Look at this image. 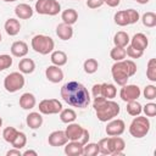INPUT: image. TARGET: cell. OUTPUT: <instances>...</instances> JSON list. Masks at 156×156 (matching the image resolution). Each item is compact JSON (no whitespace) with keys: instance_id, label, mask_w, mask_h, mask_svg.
<instances>
[{"instance_id":"22","label":"cell","mask_w":156,"mask_h":156,"mask_svg":"<svg viewBox=\"0 0 156 156\" xmlns=\"http://www.w3.org/2000/svg\"><path fill=\"white\" fill-rule=\"evenodd\" d=\"M37 104L35 96L32 93H24L20 98V106L23 110H32Z\"/></svg>"},{"instance_id":"23","label":"cell","mask_w":156,"mask_h":156,"mask_svg":"<svg viewBox=\"0 0 156 156\" xmlns=\"http://www.w3.org/2000/svg\"><path fill=\"white\" fill-rule=\"evenodd\" d=\"M26 122H27V126L30 129H38L43 124V117H41L40 112H30L27 116Z\"/></svg>"},{"instance_id":"39","label":"cell","mask_w":156,"mask_h":156,"mask_svg":"<svg viewBox=\"0 0 156 156\" xmlns=\"http://www.w3.org/2000/svg\"><path fill=\"white\" fill-rule=\"evenodd\" d=\"M98 146H99V154L111 155V150H110V146H108V138L100 139L99 143H98Z\"/></svg>"},{"instance_id":"28","label":"cell","mask_w":156,"mask_h":156,"mask_svg":"<svg viewBox=\"0 0 156 156\" xmlns=\"http://www.w3.org/2000/svg\"><path fill=\"white\" fill-rule=\"evenodd\" d=\"M130 41V38L128 35V33L123 32V30H119L115 34L113 37V44L115 46H121V48H126Z\"/></svg>"},{"instance_id":"31","label":"cell","mask_w":156,"mask_h":156,"mask_svg":"<svg viewBox=\"0 0 156 156\" xmlns=\"http://www.w3.org/2000/svg\"><path fill=\"white\" fill-rule=\"evenodd\" d=\"M83 68H84V72L88 73V74H93L98 71L99 68V62L95 60V58H87L83 63Z\"/></svg>"},{"instance_id":"38","label":"cell","mask_w":156,"mask_h":156,"mask_svg":"<svg viewBox=\"0 0 156 156\" xmlns=\"http://www.w3.org/2000/svg\"><path fill=\"white\" fill-rule=\"evenodd\" d=\"M143 95H144V98H145L146 100H150V101L155 100V99H156V87L152 85V84L146 85V87L144 88Z\"/></svg>"},{"instance_id":"46","label":"cell","mask_w":156,"mask_h":156,"mask_svg":"<svg viewBox=\"0 0 156 156\" xmlns=\"http://www.w3.org/2000/svg\"><path fill=\"white\" fill-rule=\"evenodd\" d=\"M28 155H32V156H37L38 152L34 151V150H26L24 152H22V156H28Z\"/></svg>"},{"instance_id":"41","label":"cell","mask_w":156,"mask_h":156,"mask_svg":"<svg viewBox=\"0 0 156 156\" xmlns=\"http://www.w3.org/2000/svg\"><path fill=\"white\" fill-rule=\"evenodd\" d=\"M126 48H127V49H126V54H127V56H129L130 58H139V57H141L143 54H144V51L136 50V49H134L133 46H130L129 44H128Z\"/></svg>"},{"instance_id":"37","label":"cell","mask_w":156,"mask_h":156,"mask_svg":"<svg viewBox=\"0 0 156 156\" xmlns=\"http://www.w3.org/2000/svg\"><path fill=\"white\" fill-rule=\"evenodd\" d=\"M99 154V146L95 143H87L83 146V155L84 156H95Z\"/></svg>"},{"instance_id":"50","label":"cell","mask_w":156,"mask_h":156,"mask_svg":"<svg viewBox=\"0 0 156 156\" xmlns=\"http://www.w3.org/2000/svg\"><path fill=\"white\" fill-rule=\"evenodd\" d=\"M1 39H2V38H1V33H0V43H1Z\"/></svg>"},{"instance_id":"33","label":"cell","mask_w":156,"mask_h":156,"mask_svg":"<svg viewBox=\"0 0 156 156\" xmlns=\"http://www.w3.org/2000/svg\"><path fill=\"white\" fill-rule=\"evenodd\" d=\"M110 56L113 61H122L126 58L127 54H126V48H121V46H115L113 49H111L110 51Z\"/></svg>"},{"instance_id":"1","label":"cell","mask_w":156,"mask_h":156,"mask_svg":"<svg viewBox=\"0 0 156 156\" xmlns=\"http://www.w3.org/2000/svg\"><path fill=\"white\" fill-rule=\"evenodd\" d=\"M60 93L62 100L72 107L85 108L90 104V94L88 89L79 82L71 80L65 83Z\"/></svg>"},{"instance_id":"24","label":"cell","mask_w":156,"mask_h":156,"mask_svg":"<svg viewBox=\"0 0 156 156\" xmlns=\"http://www.w3.org/2000/svg\"><path fill=\"white\" fill-rule=\"evenodd\" d=\"M99 91H100V96H104L105 99H113L117 94L116 87L111 83H101Z\"/></svg>"},{"instance_id":"47","label":"cell","mask_w":156,"mask_h":156,"mask_svg":"<svg viewBox=\"0 0 156 156\" xmlns=\"http://www.w3.org/2000/svg\"><path fill=\"white\" fill-rule=\"evenodd\" d=\"M136 2H139V4H141V5H144V4H147L150 0H135Z\"/></svg>"},{"instance_id":"19","label":"cell","mask_w":156,"mask_h":156,"mask_svg":"<svg viewBox=\"0 0 156 156\" xmlns=\"http://www.w3.org/2000/svg\"><path fill=\"white\" fill-rule=\"evenodd\" d=\"M10 50L15 57H24L28 54V45H27V43H24L22 40H17V41L12 43Z\"/></svg>"},{"instance_id":"30","label":"cell","mask_w":156,"mask_h":156,"mask_svg":"<svg viewBox=\"0 0 156 156\" xmlns=\"http://www.w3.org/2000/svg\"><path fill=\"white\" fill-rule=\"evenodd\" d=\"M127 112L130 116H139L143 112V106L140 102H138L136 100H132L127 102Z\"/></svg>"},{"instance_id":"51","label":"cell","mask_w":156,"mask_h":156,"mask_svg":"<svg viewBox=\"0 0 156 156\" xmlns=\"http://www.w3.org/2000/svg\"><path fill=\"white\" fill-rule=\"evenodd\" d=\"M29 1H33V0H29Z\"/></svg>"},{"instance_id":"36","label":"cell","mask_w":156,"mask_h":156,"mask_svg":"<svg viewBox=\"0 0 156 156\" xmlns=\"http://www.w3.org/2000/svg\"><path fill=\"white\" fill-rule=\"evenodd\" d=\"M17 133H18V130L16 128H13V127H6L2 130V138H4L5 141H7V143L11 144L13 141V139L16 138Z\"/></svg>"},{"instance_id":"48","label":"cell","mask_w":156,"mask_h":156,"mask_svg":"<svg viewBox=\"0 0 156 156\" xmlns=\"http://www.w3.org/2000/svg\"><path fill=\"white\" fill-rule=\"evenodd\" d=\"M2 1H5V2H13V1H16V0H2Z\"/></svg>"},{"instance_id":"7","label":"cell","mask_w":156,"mask_h":156,"mask_svg":"<svg viewBox=\"0 0 156 156\" xmlns=\"http://www.w3.org/2000/svg\"><path fill=\"white\" fill-rule=\"evenodd\" d=\"M139 18H140L139 12L136 10H134V9L118 11L113 16L115 23L117 26H121V27H124V26H128V24H134V23H136L139 21Z\"/></svg>"},{"instance_id":"32","label":"cell","mask_w":156,"mask_h":156,"mask_svg":"<svg viewBox=\"0 0 156 156\" xmlns=\"http://www.w3.org/2000/svg\"><path fill=\"white\" fill-rule=\"evenodd\" d=\"M141 22H143V24H144L145 27H147V28L155 27V26H156V13H155V12H151V11L145 12V13L143 15V17H141Z\"/></svg>"},{"instance_id":"16","label":"cell","mask_w":156,"mask_h":156,"mask_svg":"<svg viewBox=\"0 0 156 156\" xmlns=\"http://www.w3.org/2000/svg\"><path fill=\"white\" fill-rule=\"evenodd\" d=\"M129 43H130L129 45L133 46L134 49L144 51L147 48V45H149V39H147V37L144 33H136V34L133 35V38L130 39Z\"/></svg>"},{"instance_id":"13","label":"cell","mask_w":156,"mask_h":156,"mask_svg":"<svg viewBox=\"0 0 156 156\" xmlns=\"http://www.w3.org/2000/svg\"><path fill=\"white\" fill-rule=\"evenodd\" d=\"M108 146L111 150V155L118 156V155H123L126 143L119 135L118 136H108Z\"/></svg>"},{"instance_id":"2","label":"cell","mask_w":156,"mask_h":156,"mask_svg":"<svg viewBox=\"0 0 156 156\" xmlns=\"http://www.w3.org/2000/svg\"><path fill=\"white\" fill-rule=\"evenodd\" d=\"M93 107L100 122H108L116 118L121 111V107L116 101L112 99H105L104 96L94 98Z\"/></svg>"},{"instance_id":"52","label":"cell","mask_w":156,"mask_h":156,"mask_svg":"<svg viewBox=\"0 0 156 156\" xmlns=\"http://www.w3.org/2000/svg\"><path fill=\"white\" fill-rule=\"evenodd\" d=\"M78 1H79V0H78Z\"/></svg>"},{"instance_id":"34","label":"cell","mask_w":156,"mask_h":156,"mask_svg":"<svg viewBox=\"0 0 156 156\" xmlns=\"http://www.w3.org/2000/svg\"><path fill=\"white\" fill-rule=\"evenodd\" d=\"M146 77L151 82H156V58H150L146 66Z\"/></svg>"},{"instance_id":"20","label":"cell","mask_w":156,"mask_h":156,"mask_svg":"<svg viewBox=\"0 0 156 156\" xmlns=\"http://www.w3.org/2000/svg\"><path fill=\"white\" fill-rule=\"evenodd\" d=\"M56 34L61 40H69L73 37V28L69 24L66 23H60L56 27Z\"/></svg>"},{"instance_id":"42","label":"cell","mask_w":156,"mask_h":156,"mask_svg":"<svg viewBox=\"0 0 156 156\" xmlns=\"http://www.w3.org/2000/svg\"><path fill=\"white\" fill-rule=\"evenodd\" d=\"M144 113L146 115V117H155L156 116V104L154 102H149L143 107Z\"/></svg>"},{"instance_id":"6","label":"cell","mask_w":156,"mask_h":156,"mask_svg":"<svg viewBox=\"0 0 156 156\" xmlns=\"http://www.w3.org/2000/svg\"><path fill=\"white\" fill-rule=\"evenodd\" d=\"M150 130V121L145 116H135V118L132 121L129 126V133L132 136L140 139L144 138Z\"/></svg>"},{"instance_id":"11","label":"cell","mask_w":156,"mask_h":156,"mask_svg":"<svg viewBox=\"0 0 156 156\" xmlns=\"http://www.w3.org/2000/svg\"><path fill=\"white\" fill-rule=\"evenodd\" d=\"M140 94H141V90L138 85H135V84H124L121 88L119 98L124 102H128V101H132V100H138Z\"/></svg>"},{"instance_id":"14","label":"cell","mask_w":156,"mask_h":156,"mask_svg":"<svg viewBox=\"0 0 156 156\" xmlns=\"http://www.w3.org/2000/svg\"><path fill=\"white\" fill-rule=\"evenodd\" d=\"M68 141L65 130H54L48 136V143L51 146H65V144Z\"/></svg>"},{"instance_id":"21","label":"cell","mask_w":156,"mask_h":156,"mask_svg":"<svg viewBox=\"0 0 156 156\" xmlns=\"http://www.w3.org/2000/svg\"><path fill=\"white\" fill-rule=\"evenodd\" d=\"M4 28H5V32L10 37H15L21 30V23L16 18H9V20H6V22L4 24Z\"/></svg>"},{"instance_id":"27","label":"cell","mask_w":156,"mask_h":156,"mask_svg":"<svg viewBox=\"0 0 156 156\" xmlns=\"http://www.w3.org/2000/svg\"><path fill=\"white\" fill-rule=\"evenodd\" d=\"M61 20H62L63 23L72 26V24H74V23L77 22V20H78V13H77V11H76L74 9H67V10H65V11L61 13Z\"/></svg>"},{"instance_id":"12","label":"cell","mask_w":156,"mask_h":156,"mask_svg":"<svg viewBox=\"0 0 156 156\" xmlns=\"http://www.w3.org/2000/svg\"><path fill=\"white\" fill-rule=\"evenodd\" d=\"M126 130V124H124V121L117 118V119H111L108 121L106 128H105V132L108 136H118V135H122Z\"/></svg>"},{"instance_id":"5","label":"cell","mask_w":156,"mask_h":156,"mask_svg":"<svg viewBox=\"0 0 156 156\" xmlns=\"http://www.w3.org/2000/svg\"><path fill=\"white\" fill-rule=\"evenodd\" d=\"M65 133H66V136L69 141H78L82 145H85L90 138L89 132L85 128H83L80 124L74 123V122L68 123V127L66 128Z\"/></svg>"},{"instance_id":"17","label":"cell","mask_w":156,"mask_h":156,"mask_svg":"<svg viewBox=\"0 0 156 156\" xmlns=\"http://www.w3.org/2000/svg\"><path fill=\"white\" fill-rule=\"evenodd\" d=\"M83 146L78 141H67L65 144V154L68 156H82L83 155Z\"/></svg>"},{"instance_id":"45","label":"cell","mask_w":156,"mask_h":156,"mask_svg":"<svg viewBox=\"0 0 156 156\" xmlns=\"http://www.w3.org/2000/svg\"><path fill=\"white\" fill-rule=\"evenodd\" d=\"M104 4L108 5L110 7H116L119 5V0H104Z\"/></svg>"},{"instance_id":"3","label":"cell","mask_w":156,"mask_h":156,"mask_svg":"<svg viewBox=\"0 0 156 156\" xmlns=\"http://www.w3.org/2000/svg\"><path fill=\"white\" fill-rule=\"evenodd\" d=\"M135 73H136V65L132 60L116 61L111 67V74L113 80L121 87L127 84L129 77L134 76Z\"/></svg>"},{"instance_id":"18","label":"cell","mask_w":156,"mask_h":156,"mask_svg":"<svg viewBox=\"0 0 156 156\" xmlns=\"http://www.w3.org/2000/svg\"><path fill=\"white\" fill-rule=\"evenodd\" d=\"M33 12L34 10L28 4H18L15 7V15L20 20H29L33 16Z\"/></svg>"},{"instance_id":"49","label":"cell","mask_w":156,"mask_h":156,"mask_svg":"<svg viewBox=\"0 0 156 156\" xmlns=\"http://www.w3.org/2000/svg\"><path fill=\"white\" fill-rule=\"evenodd\" d=\"M1 126H2V118L0 117V127H1Z\"/></svg>"},{"instance_id":"29","label":"cell","mask_w":156,"mask_h":156,"mask_svg":"<svg viewBox=\"0 0 156 156\" xmlns=\"http://www.w3.org/2000/svg\"><path fill=\"white\" fill-rule=\"evenodd\" d=\"M77 118V113L73 108H62L60 111V119L63 123H72Z\"/></svg>"},{"instance_id":"15","label":"cell","mask_w":156,"mask_h":156,"mask_svg":"<svg viewBox=\"0 0 156 156\" xmlns=\"http://www.w3.org/2000/svg\"><path fill=\"white\" fill-rule=\"evenodd\" d=\"M45 77L51 83H60L63 79V72L58 66L51 65L45 69Z\"/></svg>"},{"instance_id":"8","label":"cell","mask_w":156,"mask_h":156,"mask_svg":"<svg viewBox=\"0 0 156 156\" xmlns=\"http://www.w3.org/2000/svg\"><path fill=\"white\" fill-rule=\"evenodd\" d=\"M24 77L21 72H11L4 79V88L9 93H16L24 87Z\"/></svg>"},{"instance_id":"40","label":"cell","mask_w":156,"mask_h":156,"mask_svg":"<svg viewBox=\"0 0 156 156\" xmlns=\"http://www.w3.org/2000/svg\"><path fill=\"white\" fill-rule=\"evenodd\" d=\"M12 62H13V60H12V57L10 55H7V54L0 55V72L4 71V69L10 68Z\"/></svg>"},{"instance_id":"35","label":"cell","mask_w":156,"mask_h":156,"mask_svg":"<svg viewBox=\"0 0 156 156\" xmlns=\"http://www.w3.org/2000/svg\"><path fill=\"white\" fill-rule=\"evenodd\" d=\"M26 144H27V136H26V134L22 133V132H18L17 135H16V138H15L13 141L11 143L12 147H16V149H20V150H21L22 147H24Z\"/></svg>"},{"instance_id":"44","label":"cell","mask_w":156,"mask_h":156,"mask_svg":"<svg viewBox=\"0 0 156 156\" xmlns=\"http://www.w3.org/2000/svg\"><path fill=\"white\" fill-rule=\"evenodd\" d=\"M6 155H7V156H22V152H21L20 149L12 147L11 150H9V151L6 152Z\"/></svg>"},{"instance_id":"43","label":"cell","mask_w":156,"mask_h":156,"mask_svg":"<svg viewBox=\"0 0 156 156\" xmlns=\"http://www.w3.org/2000/svg\"><path fill=\"white\" fill-rule=\"evenodd\" d=\"M104 5V0H87V6L89 9H98Z\"/></svg>"},{"instance_id":"26","label":"cell","mask_w":156,"mask_h":156,"mask_svg":"<svg viewBox=\"0 0 156 156\" xmlns=\"http://www.w3.org/2000/svg\"><path fill=\"white\" fill-rule=\"evenodd\" d=\"M50 60H51L52 65L61 67V66H65L67 63V55H66V52H63L61 50H55L51 52Z\"/></svg>"},{"instance_id":"10","label":"cell","mask_w":156,"mask_h":156,"mask_svg":"<svg viewBox=\"0 0 156 156\" xmlns=\"http://www.w3.org/2000/svg\"><path fill=\"white\" fill-rule=\"evenodd\" d=\"M62 110V104L57 99H44L39 102V112L43 115H56Z\"/></svg>"},{"instance_id":"25","label":"cell","mask_w":156,"mask_h":156,"mask_svg":"<svg viewBox=\"0 0 156 156\" xmlns=\"http://www.w3.org/2000/svg\"><path fill=\"white\" fill-rule=\"evenodd\" d=\"M18 68H20V72L23 73V74H30L34 72L35 69V62L32 60V58H21V61L18 62Z\"/></svg>"},{"instance_id":"4","label":"cell","mask_w":156,"mask_h":156,"mask_svg":"<svg viewBox=\"0 0 156 156\" xmlns=\"http://www.w3.org/2000/svg\"><path fill=\"white\" fill-rule=\"evenodd\" d=\"M30 45H32V49L40 55L51 54L54 51V48H55V43H54L52 38L49 35H44V34L34 35L32 38Z\"/></svg>"},{"instance_id":"9","label":"cell","mask_w":156,"mask_h":156,"mask_svg":"<svg viewBox=\"0 0 156 156\" xmlns=\"http://www.w3.org/2000/svg\"><path fill=\"white\" fill-rule=\"evenodd\" d=\"M34 10L39 15L55 16L61 11V5L57 0H37Z\"/></svg>"}]
</instances>
